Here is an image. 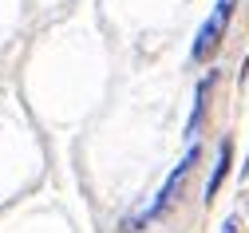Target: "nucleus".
Returning a JSON list of instances; mask_svg holds the SVG:
<instances>
[{
    "instance_id": "f257e3e1",
    "label": "nucleus",
    "mask_w": 249,
    "mask_h": 233,
    "mask_svg": "<svg viewBox=\"0 0 249 233\" xmlns=\"http://www.w3.org/2000/svg\"><path fill=\"white\" fill-rule=\"evenodd\" d=\"M194 162H198V146H190V150H186V158H182V162L174 166V170H170V178H166V186L159 190V197H154V202H150V206L139 214L142 221L159 217V214H166V210L174 206V194L182 190V182H186V178H190V166H194Z\"/></svg>"
},
{
    "instance_id": "7ed1b4c3",
    "label": "nucleus",
    "mask_w": 249,
    "mask_h": 233,
    "mask_svg": "<svg viewBox=\"0 0 249 233\" xmlns=\"http://www.w3.org/2000/svg\"><path fill=\"white\" fill-rule=\"evenodd\" d=\"M226 170H230V139L222 143V150H217V166H213V178H210V186H206V202H210V197L217 194V186H222Z\"/></svg>"
},
{
    "instance_id": "f03ea898",
    "label": "nucleus",
    "mask_w": 249,
    "mask_h": 233,
    "mask_svg": "<svg viewBox=\"0 0 249 233\" xmlns=\"http://www.w3.org/2000/svg\"><path fill=\"white\" fill-rule=\"evenodd\" d=\"M230 12H233V0H217L213 16L202 24L198 40H194V52H190L198 63H202V59H210V55L217 52V44H222V32H226V24H230Z\"/></svg>"
},
{
    "instance_id": "20e7f679",
    "label": "nucleus",
    "mask_w": 249,
    "mask_h": 233,
    "mask_svg": "<svg viewBox=\"0 0 249 233\" xmlns=\"http://www.w3.org/2000/svg\"><path fill=\"white\" fill-rule=\"evenodd\" d=\"M210 83H213V75L198 83V103H194V115H190V126H186V130H190V135H194V130H198V123H202V107H206V91H210Z\"/></svg>"
}]
</instances>
